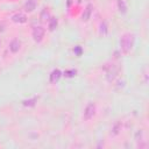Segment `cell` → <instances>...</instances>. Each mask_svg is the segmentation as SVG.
Returning <instances> with one entry per match:
<instances>
[{"instance_id": "7c38bea8", "label": "cell", "mask_w": 149, "mask_h": 149, "mask_svg": "<svg viewBox=\"0 0 149 149\" xmlns=\"http://www.w3.org/2000/svg\"><path fill=\"white\" fill-rule=\"evenodd\" d=\"M116 5H118V9H119V12L121 14H126L127 13V5H126L125 0H118Z\"/></svg>"}, {"instance_id": "5b68a950", "label": "cell", "mask_w": 149, "mask_h": 149, "mask_svg": "<svg viewBox=\"0 0 149 149\" xmlns=\"http://www.w3.org/2000/svg\"><path fill=\"white\" fill-rule=\"evenodd\" d=\"M92 13H93V5L92 3H87V6L85 7V9H84V12L81 14V21H84V22L88 21L91 15H92Z\"/></svg>"}, {"instance_id": "ba28073f", "label": "cell", "mask_w": 149, "mask_h": 149, "mask_svg": "<svg viewBox=\"0 0 149 149\" xmlns=\"http://www.w3.org/2000/svg\"><path fill=\"white\" fill-rule=\"evenodd\" d=\"M9 51L10 52H13V54H16L20 49H21V42L17 40V38H14V40H12L10 41V43H9Z\"/></svg>"}, {"instance_id": "6da1fadb", "label": "cell", "mask_w": 149, "mask_h": 149, "mask_svg": "<svg viewBox=\"0 0 149 149\" xmlns=\"http://www.w3.org/2000/svg\"><path fill=\"white\" fill-rule=\"evenodd\" d=\"M134 41H135L134 34H132V33H125L120 37V48H121V51L123 54H128L133 49V47H134Z\"/></svg>"}, {"instance_id": "9a60e30c", "label": "cell", "mask_w": 149, "mask_h": 149, "mask_svg": "<svg viewBox=\"0 0 149 149\" xmlns=\"http://www.w3.org/2000/svg\"><path fill=\"white\" fill-rule=\"evenodd\" d=\"M120 130H121V125H120L119 122H116V123L113 126V128H112V130H111V134H112V135H118V134L120 133Z\"/></svg>"}, {"instance_id": "e0dca14e", "label": "cell", "mask_w": 149, "mask_h": 149, "mask_svg": "<svg viewBox=\"0 0 149 149\" xmlns=\"http://www.w3.org/2000/svg\"><path fill=\"white\" fill-rule=\"evenodd\" d=\"M73 51H74V54H76V55H78V56H79V55L81 54V48H80L79 45H77V47L73 49Z\"/></svg>"}, {"instance_id": "30bf717a", "label": "cell", "mask_w": 149, "mask_h": 149, "mask_svg": "<svg viewBox=\"0 0 149 149\" xmlns=\"http://www.w3.org/2000/svg\"><path fill=\"white\" fill-rule=\"evenodd\" d=\"M50 17H51V14H50L49 9H48V8H43L42 12H41V14H40V19H41V21H43V22L49 21Z\"/></svg>"}, {"instance_id": "4fadbf2b", "label": "cell", "mask_w": 149, "mask_h": 149, "mask_svg": "<svg viewBox=\"0 0 149 149\" xmlns=\"http://www.w3.org/2000/svg\"><path fill=\"white\" fill-rule=\"evenodd\" d=\"M107 33H108V26H107V23L105 21H102L100 23V26H99V34L105 36V35H107Z\"/></svg>"}, {"instance_id": "9c48e42d", "label": "cell", "mask_w": 149, "mask_h": 149, "mask_svg": "<svg viewBox=\"0 0 149 149\" xmlns=\"http://www.w3.org/2000/svg\"><path fill=\"white\" fill-rule=\"evenodd\" d=\"M61 77H62V72H61V70H58V69H55V70H52V72L50 73V83H52V84H55V83H57L59 79H61Z\"/></svg>"}, {"instance_id": "7a4b0ae2", "label": "cell", "mask_w": 149, "mask_h": 149, "mask_svg": "<svg viewBox=\"0 0 149 149\" xmlns=\"http://www.w3.org/2000/svg\"><path fill=\"white\" fill-rule=\"evenodd\" d=\"M118 73H119V68H118L115 64L108 65V68H107V70H106V80H107L108 83H112V81L116 78Z\"/></svg>"}, {"instance_id": "8992f818", "label": "cell", "mask_w": 149, "mask_h": 149, "mask_svg": "<svg viewBox=\"0 0 149 149\" xmlns=\"http://www.w3.org/2000/svg\"><path fill=\"white\" fill-rule=\"evenodd\" d=\"M36 5H37V1H36V0H27V1L24 2V5H23V9H24V12H27V13H31V12L35 10Z\"/></svg>"}, {"instance_id": "277c9868", "label": "cell", "mask_w": 149, "mask_h": 149, "mask_svg": "<svg viewBox=\"0 0 149 149\" xmlns=\"http://www.w3.org/2000/svg\"><path fill=\"white\" fill-rule=\"evenodd\" d=\"M95 111H97V106H95L94 102L87 104V106L84 109V119L85 120H91L95 115Z\"/></svg>"}, {"instance_id": "5bb4252c", "label": "cell", "mask_w": 149, "mask_h": 149, "mask_svg": "<svg viewBox=\"0 0 149 149\" xmlns=\"http://www.w3.org/2000/svg\"><path fill=\"white\" fill-rule=\"evenodd\" d=\"M36 101H37V97H33L31 99L23 100L22 102H23V106H26V107H33V106H35Z\"/></svg>"}, {"instance_id": "2e32d148", "label": "cell", "mask_w": 149, "mask_h": 149, "mask_svg": "<svg viewBox=\"0 0 149 149\" xmlns=\"http://www.w3.org/2000/svg\"><path fill=\"white\" fill-rule=\"evenodd\" d=\"M76 73H77V71H76L74 69H71V70H66V71L64 72V76H65V77H69V78H71V77L76 76Z\"/></svg>"}, {"instance_id": "ac0fdd59", "label": "cell", "mask_w": 149, "mask_h": 149, "mask_svg": "<svg viewBox=\"0 0 149 149\" xmlns=\"http://www.w3.org/2000/svg\"><path fill=\"white\" fill-rule=\"evenodd\" d=\"M0 45H1V41H0Z\"/></svg>"}, {"instance_id": "3957f363", "label": "cell", "mask_w": 149, "mask_h": 149, "mask_svg": "<svg viewBox=\"0 0 149 149\" xmlns=\"http://www.w3.org/2000/svg\"><path fill=\"white\" fill-rule=\"evenodd\" d=\"M44 34H45V30L42 26H36L34 27L33 31H31V36H33V40L35 42H41L44 37Z\"/></svg>"}, {"instance_id": "52a82bcc", "label": "cell", "mask_w": 149, "mask_h": 149, "mask_svg": "<svg viewBox=\"0 0 149 149\" xmlns=\"http://www.w3.org/2000/svg\"><path fill=\"white\" fill-rule=\"evenodd\" d=\"M10 19H12L13 22L19 23V24L24 23V22L27 21V16H26V14H23V13H15L14 15H12Z\"/></svg>"}, {"instance_id": "8fae6325", "label": "cell", "mask_w": 149, "mask_h": 149, "mask_svg": "<svg viewBox=\"0 0 149 149\" xmlns=\"http://www.w3.org/2000/svg\"><path fill=\"white\" fill-rule=\"evenodd\" d=\"M57 24H58L57 19L51 16V17H50V20L48 21V28H49V30H50V31H54V30L57 28Z\"/></svg>"}]
</instances>
